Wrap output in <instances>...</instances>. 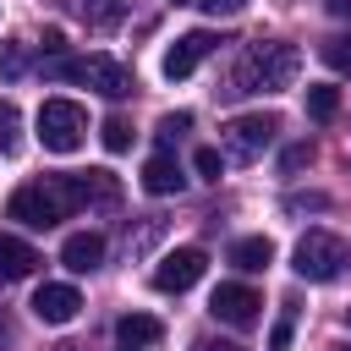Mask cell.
Here are the masks:
<instances>
[{
	"instance_id": "44dd1931",
	"label": "cell",
	"mask_w": 351,
	"mask_h": 351,
	"mask_svg": "<svg viewBox=\"0 0 351 351\" xmlns=\"http://www.w3.org/2000/svg\"><path fill=\"white\" fill-rule=\"evenodd\" d=\"M27 71V44H0V82H16Z\"/></svg>"
},
{
	"instance_id": "7a4b0ae2",
	"label": "cell",
	"mask_w": 351,
	"mask_h": 351,
	"mask_svg": "<svg viewBox=\"0 0 351 351\" xmlns=\"http://www.w3.org/2000/svg\"><path fill=\"white\" fill-rule=\"evenodd\" d=\"M296 66H302V55H296L291 44H280V38H269V44H247V55H241V66H236V77H230L225 93L291 88V82H296Z\"/></svg>"
},
{
	"instance_id": "5bb4252c",
	"label": "cell",
	"mask_w": 351,
	"mask_h": 351,
	"mask_svg": "<svg viewBox=\"0 0 351 351\" xmlns=\"http://www.w3.org/2000/svg\"><path fill=\"white\" fill-rule=\"evenodd\" d=\"M181 165L170 159V154H154L148 165H143V192H154V197H170V192H181Z\"/></svg>"
},
{
	"instance_id": "7402d4cb",
	"label": "cell",
	"mask_w": 351,
	"mask_h": 351,
	"mask_svg": "<svg viewBox=\"0 0 351 351\" xmlns=\"http://www.w3.org/2000/svg\"><path fill=\"white\" fill-rule=\"evenodd\" d=\"M318 55H324V66L351 71V38H324V44H318Z\"/></svg>"
},
{
	"instance_id": "d6986e66",
	"label": "cell",
	"mask_w": 351,
	"mask_h": 351,
	"mask_svg": "<svg viewBox=\"0 0 351 351\" xmlns=\"http://www.w3.org/2000/svg\"><path fill=\"white\" fill-rule=\"evenodd\" d=\"M99 137H104V148H110V154H126L137 132H132V121H126V115H110V121L99 126Z\"/></svg>"
},
{
	"instance_id": "f546056e",
	"label": "cell",
	"mask_w": 351,
	"mask_h": 351,
	"mask_svg": "<svg viewBox=\"0 0 351 351\" xmlns=\"http://www.w3.org/2000/svg\"><path fill=\"white\" fill-rule=\"evenodd\" d=\"M329 11L335 16H351V0H329Z\"/></svg>"
},
{
	"instance_id": "8992f818",
	"label": "cell",
	"mask_w": 351,
	"mask_h": 351,
	"mask_svg": "<svg viewBox=\"0 0 351 351\" xmlns=\"http://www.w3.org/2000/svg\"><path fill=\"white\" fill-rule=\"evenodd\" d=\"M203 269H208L203 247H176V252H165V258L154 263V291L181 296V291H192V285L203 280Z\"/></svg>"
},
{
	"instance_id": "4316f807",
	"label": "cell",
	"mask_w": 351,
	"mask_h": 351,
	"mask_svg": "<svg viewBox=\"0 0 351 351\" xmlns=\"http://www.w3.org/2000/svg\"><path fill=\"white\" fill-rule=\"evenodd\" d=\"M197 5H203L208 16H236V11L247 5V0H197Z\"/></svg>"
},
{
	"instance_id": "5b68a950",
	"label": "cell",
	"mask_w": 351,
	"mask_h": 351,
	"mask_svg": "<svg viewBox=\"0 0 351 351\" xmlns=\"http://www.w3.org/2000/svg\"><path fill=\"white\" fill-rule=\"evenodd\" d=\"M274 132H280V115H269V110L236 115V121L225 126V154H230V159H258V154L274 143Z\"/></svg>"
},
{
	"instance_id": "1f68e13d",
	"label": "cell",
	"mask_w": 351,
	"mask_h": 351,
	"mask_svg": "<svg viewBox=\"0 0 351 351\" xmlns=\"http://www.w3.org/2000/svg\"><path fill=\"white\" fill-rule=\"evenodd\" d=\"M346 318H351V313H346Z\"/></svg>"
},
{
	"instance_id": "9a60e30c",
	"label": "cell",
	"mask_w": 351,
	"mask_h": 351,
	"mask_svg": "<svg viewBox=\"0 0 351 351\" xmlns=\"http://www.w3.org/2000/svg\"><path fill=\"white\" fill-rule=\"evenodd\" d=\"M230 263H236L241 274H258V269L274 263V241H269V236H241V241L230 247Z\"/></svg>"
},
{
	"instance_id": "4dcf8cb0",
	"label": "cell",
	"mask_w": 351,
	"mask_h": 351,
	"mask_svg": "<svg viewBox=\"0 0 351 351\" xmlns=\"http://www.w3.org/2000/svg\"><path fill=\"white\" fill-rule=\"evenodd\" d=\"M176 5H197V0H176Z\"/></svg>"
},
{
	"instance_id": "ffe728a7",
	"label": "cell",
	"mask_w": 351,
	"mask_h": 351,
	"mask_svg": "<svg viewBox=\"0 0 351 351\" xmlns=\"http://www.w3.org/2000/svg\"><path fill=\"white\" fill-rule=\"evenodd\" d=\"M22 148V115L16 104H0V154H16Z\"/></svg>"
},
{
	"instance_id": "30bf717a",
	"label": "cell",
	"mask_w": 351,
	"mask_h": 351,
	"mask_svg": "<svg viewBox=\"0 0 351 351\" xmlns=\"http://www.w3.org/2000/svg\"><path fill=\"white\" fill-rule=\"evenodd\" d=\"M77 307H82L77 285H38V291H33V318H38V324H71Z\"/></svg>"
},
{
	"instance_id": "ba28073f",
	"label": "cell",
	"mask_w": 351,
	"mask_h": 351,
	"mask_svg": "<svg viewBox=\"0 0 351 351\" xmlns=\"http://www.w3.org/2000/svg\"><path fill=\"white\" fill-rule=\"evenodd\" d=\"M258 291L252 285H241V280H225L214 296H208V313L219 318V324H230V329H252L258 324Z\"/></svg>"
},
{
	"instance_id": "8fae6325",
	"label": "cell",
	"mask_w": 351,
	"mask_h": 351,
	"mask_svg": "<svg viewBox=\"0 0 351 351\" xmlns=\"http://www.w3.org/2000/svg\"><path fill=\"white\" fill-rule=\"evenodd\" d=\"M60 263H66L71 274H93V269L104 263V236H99V230L66 236V241H60Z\"/></svg>"
},
{
	"instance_id": "83f0119b",
	"label": "cell",
	"mask_w": 351,
	"mask_h": 351,
	"mask_svg": "<svg viewBox=\"0 0 351 351\" xmlns=\"http://www.w3.org/2000/svg\"><path fill=\"white\" fill-rule=\"evenodd\" d=\"M44 55H49V60H55V55H66V33H60V27H49V33H44Z\"/></svg>"
},
{
	"instance_id": "4fadbf2b",
	"label": "cell",
	"mask_w": 351,
	"mask_h": 351,
	"mask_svg": "<svg viewBox=\"0 0 351 351\" xmlns=\"http://www.w3.org/2000/svg\"><path fill=\"white\" fill-rule=\"evenodd\" d=\"M38 269V252L22 241V236H5L0 230V285H16V280H27Z\"/></svg>"
},
{
	"instance_id": "277c9868",
	"label": "cell",
	"mask_w": 351,
	"mask_h": 351,
	"mask_svg": "<svg viewBox=\"0 0 351 351\" xmlns=\"http://www.w3.org/2000/svg\"><path fill=\"white\" fill-rule=\"evenodd\" d=\"M33 126H38V143H44L49 154H77L82 137H88V115H82V104H71V99H44Z\"/></svg>"
},
{
	"instance_id": "9c48e42d",
	"label": "cell",
	"mask_w": 351,
	"mask_h": 351,
	"mask_svg": "<svg viewBox=\"0 0 351 351\" xmlns=\"http://www.w3.org/2000/svg\"><path fill=\"white\" fill-rule=\"evenodd\" d=\"M214 44H219V38H214L208 27H192V33H181V38L165 49L159 71H165L170 82H181V77H192V71H197V60H203V55H214Z\"/></svg>"
},
{
	"instance_id": "6da1fadb",
	"label": "cell",
	"mask_w": 351,
	"mask_h": 351,
	"mask_svg": "<svg viewBox=\"0 0 351 351\" xmlns=\"http://www.w3.org/2000/svg\"><path fill=\"white\" fill-rule=\"evenodd\" d=\"M71 208H82V197H77V181H71V176L27 181V186H16V192H11V203H5V214H11L16 225H33V230L60 225Z\"/></svg>"
},
{
	"instance_id": "484cf974",
	"label": "cell",
	"mask_w": 351,
	"mask_h": 351,
	"mask_svg": "<svg viewBox=\"0 0 351 351\" xmlns=\"http://www.w3.org/2000/svg\"><path fill=\"white\" fill-rule=\"evenodd\" d=\"M307 159H313V148H307V143H291V148H285V159H280V165H285V176H291V170H302V165H307Z\"/></svg>"
},
{
	"instance_id": "f1b7e54d",
	"label": "cell",
	"mask_w": 351,
	"mask_h": 351,
	"mask_svg": "<svg viewBox=\"0 0 351 351\" xmlns=\"http://www.w3.org/2000/svg\"><path fill=\"white\" fill-rule=\"evenodd\" d=\"M5 346H11V318L0 313V351H5Z\"/></svg>"
},
{
	"instance_id": "ac0fdd59",
	"label": "cell",
	"mask_w": 351,
	"mask_h": 351,
	"mask_svg": "<svg viewBox=\"0 0 351 351\" xmlns=\"http://www.w3.org/2000/svg\"><path fill=\"white\" fill-rule=\"evenodd\" d=\"M335 110H340V88L313 82V88H307V115H313V121H335Z\"/></svg>"
},
{
	"instance_id": "e0dca14e",
	"label": "cell",
	"mask_w": 351,
	"mask_h": 351,
	"mask_svg": "<svg viewBox=\"0 0 351 351\" xmlns=\"http://www.w3.org/2000/svg\"><path fill=\"white\" fill-rule=\"evenodd\" d=\"M126 11H132V0H77V16L88 27H115Z\"/></svg>"
},
{
	"instance_id": "603a6c76",
	"label": "cell",
	"mask_w": 351,
	"mask_h": 351,
	"mask_svg": "<svg viewBox=\"0 0 351 351\" xmlns=\"http://www.w3.org/2000/svg\"><path fill=\"white\" fill-rule=\"evenodd\" d=\"M192 165H197V176H203V181H219L225 154H219V148H197V154H192Z\"/></svg>"
},
{
	"instance_id": "52a82bcc",
	"label": "cell",
	"mask_w": 351,
	"mask_h": 351,
	"mask_svg": "<svg viewBox=\"0 0 351 351\" xmlns=\"http://www.w3.org/2000/svg\"><path fill=\"white\" fill-rule=\"evenodd\" d=\"M71 77H77V82H88V88H99L104 99H126V93L137 88L132 66H121L115 55H88V60H77V66H71Z\"/></svg>"
},
{
	"instance_id": "7c38bea8",
	"label": "cell",
	"mask_w": 351,
	"mask_h": 351,
	"mask_svg": "<svg viewBox=\"0 0 351 351\" xmlns=\"http://www.w3.org/2000/svg\"><path fill=\"white\" fill-rule=\"evenodd\" d=\"M115 340H121V351H148V346L165 340V324L148 318V313H121L115 318Z\"/></svg>"
},
{
	"instance_id": "cb8c5ba5",
	"label": "cell",
	"mask_w": 351,
	"mask_h": 351,
	"mask_svg": "<svg viewBox=\"0 0 351 351\" xmlns=\"http://www.w3.org/2000/svg\"><path fill=\"white\" fill-rule=\"evenodd\" d=\"M186 126H192V115H186V110H176V115H165V121H159V137H165V143H176Z\"/></svg>"
},
{
	"instance_id": "2e32d148",
	"label": "cell",
	"mask_w": 351,
	"mask_h": 351,
	"mask_svg": "<svg viewBox=\"0 0 351 351\" xmlns=\"http://www.w3.org/2000/svg\"><path fill=\"white\" fill-rule=\"evenodd\" d=\"M71 181H77V197H82V203H115V192H121L110 170H82V176H71Z\"/></svg>"
},
{
	"instance_id": "3957f363",
	"label": "cell",
	"mask_w": 351,
	"mask_h": 351,
	"mask_svg": "<svg viewBox=\"0 0 351 351\" xmlns=\"http://www.w3.org/2000/svg\"><path fill=\"white\" fill-rule=\"evenodd\" d=\"M291 269H296L302 280H313V285H329V280H340V274L351 269V247H346L335 230H307V236L296 241V252H291Z\"/></svg>"
},
{
	"instance_id": "d4e9b609",
	"label": "cell",
	"mask_w": 351,
	"mask_h": 351,
	"mask_svg": "<svg viewBox=\"0 0 351 351\" xmlns=\"http://www.w3.org/2000/svg\"><path fill=\"white\" fill-rule=\"evenodd\" d=\"M291 324H296V307L285 302V313H280V324H274V335H269V340H274V351H285V340H291Z\"/></svg>"
}]
</instances>
